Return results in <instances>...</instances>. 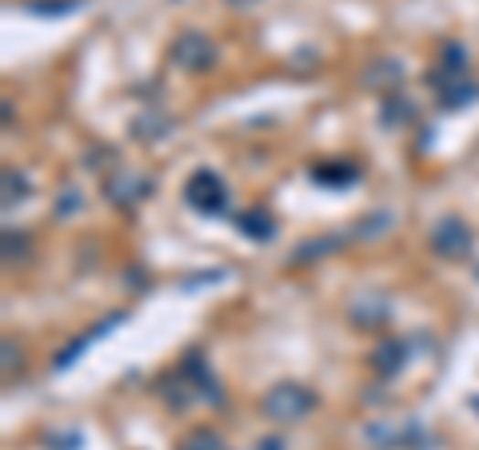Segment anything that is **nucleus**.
<instances>
[{
	"label": "nucleus",
	"instance_id": "f257e3e1",
	"mask_svg": "<svg viewBox=\"0 0 479 450\" xmlns=\"http://www.w3.org/2000/svg\"><path fill=\"white\" fill-rule=\"evenodd\" d=\"M315 407V394L308 387H296V382H284V387H276L264 399V411H268V419H276V423H296L303 419Z\"/></svg>",
	"mask_w": 479,
	"mask_h": 450
},
{
	"label": "nucleus",
	"instance_id": "f03ea898",
	"mask_svg": "<svg viewBox=\"0 0 479 450\" xmlns=\"http://www.w3.org/2000/svg\"><path fill=\"white\" fill-rule=\"evenodd\" d=\"M184 200H188L196 212H204V215H220L224 204H228V192H224L220 175L204 168V172H196L192 180L184 183Z\"/></svg>",
	"mask_w": 479,
	"mask_h": 450
},
{
	"label": "nucleus",
	"instance_id": "7ed1b4c3",
	"mask_svg": "<svg viewBox=\"0 0 479 450\" xmlns=\"http://www.w3.org/2000/svg\"><path fill=\"white\" fill-rule=\"evenodd\" d=\"M431 247L440 251V256H448V259L463 256V251L472 247V235H467V224H460V219H443V224L431 232Z\"/></svg>",
	"mask_w": 479,
	"mask_h": 450
},
{
	"label": "nucleus",
	"instance_id": "20e7f679",
	"mask_svg": "<svg viewBox=\"0 0 479 450\" xmlns=\"http://www.w3.org/2000/svg\"><path fill=\"white\" fill-rule=\"evenodd\" d=\"M172 60H176L180 68L200 72V68H208V60H212V44L204 40L200 32H188V37L176 40V48H172Z\"/></svg>",
	"mask_w": 479,
	"mask_h": 450
},
{
	"label": "nucleus",
	"instance_id": "39448f33",
	"mask_svg": "<svg viewBox=\"0 0 479 450\" xmlns=\"http://www.w3.org/2000/svg\"><path fill=\"white\" fill-rule=\"evenodd\" d=\"M404 355H408V347L399 343V339H391V343H384L372 355V367L379 371V375H396V371L404 367Z\"/></svg>",
	"mask_w": 479,
	"mask_h": 450
},
{
	"label": "nucleus",
	"instance_id": "423d86ee",
	"mask_svg": "<svg viewBox=\"0 0 479 450\" xmlns=\"http://www.w3.org/2000/svg\"><path fill=\"white\" fill-rule=\"evenodd\" d=\"M236 224H240V232L252 235V239H271V232H276V224H271L268 212H244Z\"/></svg>",
	"mask_w": 479,
	"mask_h": 450
},
{
	"label": "nucleus",
	"instance_id": "0eeeda50",
	"mask_svg": "<svg viewBox=\"0 0 479 450\" xmlns=\"http://www.w3.org/2000/svg\"><path fill=\"white\" fill-rule=\"evenodd\" d=\"M180 450H220V438L208 434V431H200V434H192L188 443H184Z\"/></svg>",
	"mask_w": 479,
	"mask_h": 450
},
{
	"label": "nucleus",
	"instance_id": "6e6552de",
	"mask_svg": "<svg viewBox=\"0 0 479 450\" xmlns=\"http://www.w3.org/2000/svg\"><path fill=\"white\" fill-rule=\"evenodd\" d=\"M315 180H324V183H352L356 180V168H335V172H315Z\"/></svg>",
	"mask_w": 479,
	"mask_h": 450
},
{
	"label": "nucleus",
	"instance_id": "1a4fd4ad",
	"mask_svg": "<svg viewBox=\"0 0 479 450\" xmlns=\"http://www.w3.org/2000/svg\"><path fill=\"white\" fill-rule=\"evenodd\" d=\"M260 450H280V443H276V438H271V443H260Z\"/></svg>",
	"mask_w": 479,
	"mask_h": 450
}]
</instances>
